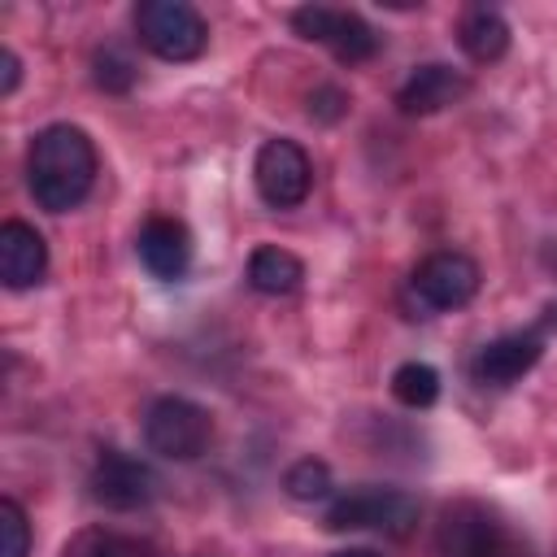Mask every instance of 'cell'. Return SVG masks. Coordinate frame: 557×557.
Returning <instances> with one entry per match:
<instances>
[{
    "label": "cell",
    "mask_w": 557,
    "mask_h": 557,
    "mask_svg": "<svg viewBox=\"0 0 557 557\" xmlns=\"http://www.w3.org/2000/svg\"><path fill=\"white\" fill-rule=\"evenodd\" d=\"M335 557H374L370 548H344V553H335Z\"/></svg>",
    "instance_id": "obj_22"
},
{
    "label": "cell",
    "mask_w": 557,
    "mask_h": 557,
    "mask_svg": "<svg viewBox=\"0 0 557 557\" xmlns=\"http://www.w3.org/2000/svg\"><path fill=\"white\" fill-rule=\"evenodd\" d=\"M44 274H48V244H44V235L35 226L9 218L0 226V278H4V287L26 292Z\"/></svg>",
    "instance_id": "obj_13"
},
{
    "label": "cell",
    "mask_w": 557,
    "mask_h": 557,
    "mask_svg": "<svg viewBox=\"0 0 557 557\" xmlns=\"http://www.w3.org/2000/svg\"><path fill=\"white\" fill-rule=\"evenodd\" d=\"M252 183L270 209H296L313 187L309 152L296 139H265L252 161Z\"/></svg>",
    "instance_id": "obj_8"
},
{
    "label": "cell",
    "mask_w": 557,
    "mask_h": 557,
    "mask_svg": "<svg viewBox=\"0 0 557 557\" xmlns=\"http://www.w3.org/2000/svg\"><path fill=\"white\" fill-rule=\"evenodd\" d=\"M479 265L474 257L466 252H453V248H440L431 257L418 261L413 278H409V292L418 296V305H426L431 313H448V309H461L474 300L479 292Z\"/></svg>",
    "instance_id": "obj_9"
},
{
    "label": "cell",
    "mask_w": 557,
    "mask_h": 557,
    "mask_svg": "<svg viewBox=\"0 0 557 557\" xmlns=\"http://www.w3.org/2000/svg\"><path fill=\"white\" fill-rule=\"evenodd\" d=\"M457 44H461V52H466L470 61L492 65V61H500V57L509 52V22H505L496 9L474 4V9H466L461 22H457Z\"/></svg>",
    "instance_id": "obj_14"
},
{
    "label": "cell",
    "mask_w": 557,
    "mask_h": 557,
    "mask_svg": "<svg viewBox=\"0 0 557 557\" xmlns=\"http://www.w3.org/2000/svg\"><path fill=\"white\" fill-rule=\"evenodd\" d=\"M91 500L104 505V509H117V513H131V509H144L157 500L161 492V479L157 470L144 461V457H131L122 448H104L91 466Z\"/></svg>",
    "instance_id": "obj_6"
},
{
    "label": "cell",
    "mask_w": 557,
    "mask_h": 557,
    "mask_svg": "<svg viewBox=\"0 0 557 557\" xmlns=\"http://www.w3.org/2000/svg\"><path fill=\"white\" fill-rule=\"evenodd\" d=\"M213 440V418L187 396H157L144 413V444L165 461H196Z\"/></svg>",
    "instance_id": "obj_5"
},
{
    "label": "cell",
    "mask_w": 557,
    "mask_h": 557,
    "mask_svg": "<svg viewBox=\"0 0 557 557\" xmlns=\"http://www.w3.org/2000/svg\"><path fill=\"white\" fill-rule=\"evenodd\" d=\"M17 78H22V65H17V57L4 48V52H0V96H13Z\"/></svg>",
    "instance_id": "obj_21"
},
{
    "label": "cell",
    "mask_w": 557,
    "mask_h": 557,
    "mask_svg": "<svg viewBox=\"0 0 557 557\" xmlns=\"http://www.w3.org/2000/svg\"><path fill=\"white\" fill-rule=\"evenodd\" d=\"M139 44L161 61H196L209 44V22L187 0H144L135 9Z\"/></svg>",
    "instance_id": "obj_4"
},
{
    "label": "cell",
    "mask_w": 557,
    "mask_h": 557,
    "mask_svg": "<svg viewBox=\"0 0 557 557\" xmlns=\"http://www.w3.org/2000/svg\"><path fill=\"white\" fill-rule=\"evenodd\" d=\"M135 252H139V261H144V270H148L152 278L174 283V278H183L187 265H191V235H187V226L174 222V218H148V222L139 226Z\"/></svg>",
    "instance_id": "obj_11"
},
{
    "label": "cell",
    "mask_w": 557,
    "mask_h": 557,
    "mask_svg": "<svg viewBox=\"0 0 557 557\" xmlns=\"http://www.w3.org/2000/svg\"><path fill=\"white\" fill-rule=\"evenodd\" d=\"M292 26H296L300 39H313V44L331 48V52H335L339 61H348V65H361V61H370V57L379 52L374 26H370L361 13H352V9L305 4V9L292 13Z\"/></svg>",
    "instance_id": "obj_7"
},
{
    "label": "cell",
    "mask_w": 557,
    "mask_h": 557,
    "mask_svg": "<svg viewBox=\"0 0 557 557\" xmlns=\"http://www.w3.org/2000/svg\"><path fill=\"white\" fill-rule=\"evenodd\" d=\"M331 531H379V535H409L418 527V500L400 487H348L326 505Z\"/></svg>",
    "instance_id": "obj_3"
},
{
    "label": "cell",
    "mask_w": 557,
    "mask_h": 557,
    "mask_svg": "<svg viewBox=\"0 0 557 557\" xmlns=\"http://www.w3.org/2000/svg\"><path fill=\"white\" fill-rule=\"evenodd\" d=\"M87 557H152V544H144L135 535H100Z\"/></svg>",
    "instance_id": "obj_20"
},
{
    "label": "cell",
    "mask_w": 557,
    "mask_h": 557,
    "mask_svg": "<svg viewBox=\"0 0 557 557\" xmlns=\"http://www.w3.org/2000/svg\"><path fill=\"white\" fill-rule=\"evenodd\" d=\"M0 557H30V522L17 500H0Z\"/></svg>",
    "instance_id": "obj_18"
},
{
    "label": "cell",
    "mask_w": 557,
    "mask_h": 557,
    "mask_svg": "<svg viewBox=\"0 0 557 557\" xmlns=\"http://www.w3.org/2000/svg\"><path fill=\"white\" fill-rule=\"evenodd\" d=\"M96 170H100L96 144L87 139V131H78L70 122H52L30 139L26 187H30L35 205L48 213L78 209L96 187Z\"/></svg>",
    "instance_id": "obj_1"
},
{
    "label": "cell",
    "mask_w": 557,
    "mask_h": 557,
    "mask_svg": "<svg viewBox=\"0 0 557 557\" xmlns=\"http://www.w3.org/2000/svg\"><path fill=\"white\" fill-rule=\"evenodd\" d=\"M96 83H100L104 91H126V87L135 83V70H131V61H126L122 52L104 48V52H96Z\"/></svg>",
    "instance_id": "obj_19"
},
{
    "label": "cell",
    "mask_w": 557,
    "mask_h": 557,
    "mask_svg": "<svg viewBox=\"0 0 557 557\" xmlns=\"http://www.w3.org/2000/svg\"><path fill=\"white\" fill-rule=\"evenodd\" d=\"M435 548L440 557H522V540L509 531V522L479 500L444 505Z\"/></svg>",
    "instance_id": "obj_2"
},
{
    "label": "cell",
    "mask_w": 557,
    "mask_h": 557,
    "mask_svg": "<svg viewBox=\"0 0 557 557\" xmlns=\"http://www.w3.org/2000/svg\"><path fill=\"white\" fill-rule=\"evenodd\" d=\"M392 396L405 409H431L440 400V370L426 361H405L392 374Z\"/></svg>",
    "instance_id": "obj_16"
},
{
    "label": "cell",
    "mask_w": 557,
    "mask_h": 557,
    "mask_svg": "<svg viewBox=\"0 0 557 557\" xmlns=\"http://www.w3.org/2000/svg\"><path fill=\"white\" fill-rule=\"evenodd\" d=\"M466 91H470L466 74H457V70L444 65V61H426V65H418V70L400 83L396 104H400V113H409V117H426V113H440V109L457 104Z\"/></svg>",
    "instance_id": "obj_12"
},
{
    "label": "cell",
    "mask_w": 557,
    "mask_h": 557,
    "mask_svg": "<svg viewBox=\"0 0 557 557\" xmlns=\"http://www.w3.org/2000/svg\"><path fill=\"white\" fill-rule=\"evenodd\" d=\"M540 352H544V339H540L535 331H509V335L487 339V344L474 352L470 374H474V383H483V387H509V383H518V379L540 361Z\"/></svg>",
    "instance_id": "obj_10"
},
{
    "label": "cell",
    "mask_w": 557,
    "mask_h": 557,
    "mask_svg": "<svg viewBox=\"0 0 557 557\" xmlns=\"http://www.w3.org/2000/svg\"><path fill=\"white\" fill-rule=\"evenodd\" d=\"M305 278V265L296 252L278 248V244H261L252 248L248 257V283L261 292V296H292Z\"/></svg>",
    "instance_id": "obj_15"
},
{
    "label": "cell",
    "mask_w": 557,
    "mask_h": 557,
    "mask_svg": "<svg viewBox=\"0 0 557 557\" xmlns=\"http://www.w3.org/2000/svg\"><path fill=\"white\" fill-rule=\"evenodd\" d=\"M283 487H287L292 500H326L331 496V466L318 461V457H300V461L287 466Z\"/></svg>",
    "instance_id": "obj_17"
}]
</instances>
